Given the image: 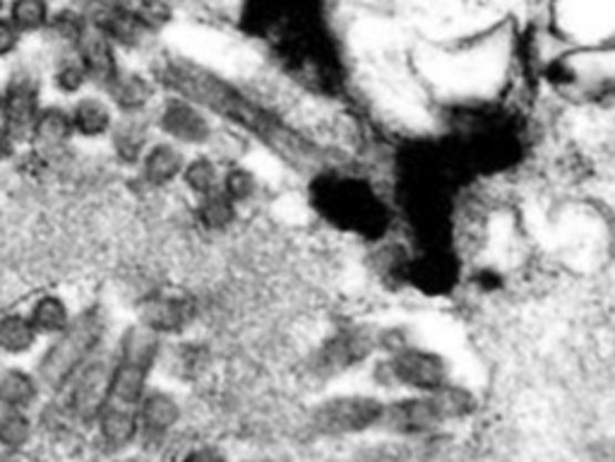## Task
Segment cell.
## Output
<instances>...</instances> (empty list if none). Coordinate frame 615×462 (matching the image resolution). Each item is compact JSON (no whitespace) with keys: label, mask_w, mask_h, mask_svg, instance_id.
Segmentation results:
<instances>
[{"label":"cell","mask_w":615,"mask_h":462,"mask_svg":"<svg viewBox=\"0 0 615 462\" xmlns=\"http://www.w3.org/2000/svg\"><path fill=\"white\" fill-rule=\"evenodd\" d=\"M160 80L171 92L205 109L207 114H217L219 119L238 125L240 131L250 133L296 170H318L322 164V152L308 137L294 133L265 106L253 102L248 94H243L232 82L209 73V70L188 61H168L160 70Z\"/></svg>","instance_id":"1"},{"label":"cell","mask_w":615,"mask_h":462,"mask_svg":"<svg viewBox=\"0 0 615 462\" xmlns=\"http://www.w3.org/2000/svg\"><path fill=\"white\" fill-rule=\"evenodd\" d=\"M310 201L318 215L339 232L378 242L390 229L392 213L388 203L359 176L318 172L310 184Z\"/></svg>","instance_id":"2"},{"label":"cell","mask_w":615,"mask_h":462,"mask_svg":"<svg viewBox=\"0 0 615 462\" xmlns=\"http://www.w3.org/2000/svg\"><path fill=\"white\" fill-rule=\"evenodd\" d=\"M109 311L102 304L75 308L70 326L39 347L34 373L49 393H61L70 378L84 367L96 352H102L109 340Z\"/></svg>","instance_id":"3"},{"label":"cell","mask_w":615,"mask_h":462,"mask_svg":"<svg viewBox=\"0 0 615 462\" xmlns=\"http://www.w3.org/2000/svg\"><path fill=\"white\" fill-rule=\"evenodd\" d=\"M3 88V104H0V129L20 150L30 145L32 125L44 106V78L37 68L27 63H16L10 68Z\"/></svg>","instance_id":"4"},{"label":"cell","mask_w":615,"mask_h":462,"mask_svg":"<svg viewBox=\"0 0 615 462\" xmlns=\"http://www.w3.org/2000/svg\"><path fill=\"white\" fill-rule=\"evenodd\" d=\"M111 373L113 355L111 347L106 345L102 352H96L84 367H80L61 390L65 396V412L82 424H94V419L109 402Z\"/></svg>","instance_id":"5"},{"label":"cell","mask_w":615,"mask_h":462,"mask_svg":"<svg viewBox=\"0 0 615 462\" xmlns=\"http://www.w3.org/2000/svg\"><path fill=\"white\" fill-rule=\"evenodd\" d=\"M378 376L382 383H394L426 396L450 383V367L445 357L433 349L409 345L402 352L388 355V359L378 363Z\"/></svg>","instance_id":"6"},{"label":"cell","mask_w":615,"mask_h":462,"mask_svg":"<svg viewBox=\"0 0 615 462\" xmlns=\"http://www.w3.org/2000/svg\"><path fill=\"white\" fill-rule=\"evenodd\" d=\"M382 402L370 396H339L320 402L310 414L312 431L322 437H351L380 424Z\"/></svg>","instance_id":"7"},{"label":"cell","mask_w":615,"mask_h":462,"mask_svg":"<svg viewBox=\"0 0 615 462\" xmlns=\"http://www.w3.org/2000/svg\"><path fill=\"white\" fill-rule=\"evenodd\" d=\"M156 129L178 147H203L212 140V121L205 109L174 94L156 111Z\"/></svg>","instance_id":"8"},{"label":"cell","mask_w":615,"mask_h":462,"mask_svg":"<svg viewBox=\"0 0 615 462\" xmlns=\"http://www.w3.org/2000/svg\"><path fill=\"white\" fill-rule=\"evenodd\" d=\"M404 283L419 291L448 294L460 283V263L445 246L423 248L417 258H409L404 265Z\"/></svg>","instance_id":"9"},{"label":"cell","mask_w":615,"mask_h":462,"mask_svg":"<svg viewBox=\"0 0 615 462\" xmlns=\"http://www.w3.org/2000/svg\"><path fill=\"white\" fill-rule=\"evenodd\" d=\"M75 55L80 59L84 73L90 78V85L102 92L109 82L113 80V75L121 70L119 63V49L111 44V41L96 30V27L90 22L88 30L82 32V37L78 39L75 44Z\"/></svg>","instance_id":"10"},{"label":"cell","mask_w":615,"mask_h":462,"mask_svg":"<svg viewBox=\"0 0 615 462\" xmlns=\"http://www.w3.org/2000/svg\"><path fill=\"white\" fill-rule=\"evenodd\" d=\"M380 424L394 433H402V437H413V433L433 431L442 422L431 396L421 393V396L382 404Z\"/></svg>","instance_id":"11"},{"label":"cell","mask_w":615,"mask_h":462,"mask_svg":"<svg viewBox=\"0 0 615 462\" xmlns=\"http://www.w3.org/2000/svg\"><path fill=\"white\" fill-rule=\"evenodd\" d=\"M185 160L188 157H185L183 147L174 145L171 140H154V143L147 147V152L142 154L135 172L147 188L160 191L181 181Z\"/></svg>","instance_id":"12"},{"label":"cell","mask_w":615,"mask_h":462,"mask_svg":"<svg viewBox=\"0 0 615 462\" xmlns=\"http://www.w3.org/2000/svg\"><path fill=\"white\" fill-rule=\"evenodd\" d=\"M68 114H70V123H73V133L75 140H88V143H94V140H106L113 123H116V111L106 102V96L99 92H84L80 96H75L73 102L68 104Z\"/></svg>","instance_id":"13"},{"label":"cell","mask_w":615,"mask_h":462,"mask_svg":"<svg viewBox=\"0 0 615 462\" xmlns=\"http://www.w3.org/2000/svg\"><path fill=\"white\" fill-rule=\"evenodd\" d=\"M73 140H75V133H73V123H70L68 104L49 102L41 106L30 133V147L37 154L53 157V154H63L70 145H73Z\"/></svg>","instance_id":"14"},{"label":"cell","mask_w":615,"mask_h":462,"mask_svg":"<svg viewBox=\"0 0 615 462\" xmlns=\"http://www.w3.org/2000/svg\"><path fill=\"white\" fill-rule=\"evenodd\" d=\"M195 318L193 301L185 297H174V294H156L150 297L140 308V320L145 328L166 338V335H178L191 326Z\"/></svg>","instance_id":"15"},{"label":"cell","mask_w":615,"mask_h":462,"mask_svg":"<svg viewBox=\"0 0 615 462\" xmlns=\"http://www.w3.org/2000/svg\"><path fill=\"white\" fill-rule=\"evenodd\" d=\"M102 94L116 111V116H142L154 100V85L145 75L121 65Z\"/></svg>","instance_id":"16"},{"label":"cell","mask_w":615,"mask_h":462,"mask_svg":"<svg viewBox=\"0 0 615 462\" xmlns=\"http://www.w3.org/2000/svg\"><path fill=\"white\" fill-rule=\"evenodd\" d=\"M373 347H376V335H370L361 328L339 330L335 338L327 340L325 347L320 349L318 369L325 373L347 371L353 367V363L366 359Z\"/></svg>","instance_id":"17"},{"label":"cell","mask_w":615,"mask_h":462,"mask_svg":"<svg viewBox=\"0 0 615 462\" xmlns=\"http://www.w3.org/2000/svg\"><path fill=\"white\" fill-rule=\"evenodd\" d=\"M106 140L111 145L113 160H116L121 166H127V170H135L142 160V154H145L147 147L154 143L152 125L145 119V114L119 116Z\"/></svg>","instance_id":"18"},{"label":"cell","mask_w":615,"mask_h":462,"mask_svg":"<svg viewBox=\"0 0 615 462\" xmlns=\"http://www.w3.org/2000/svg\"><path fill=\"white\" fill-rule=\"evenodd\" d=\"M24 314L30 318V324L34 326L41 342H47L70 326V320L75 316V308L61 291L47 289L34 294V297L27 301Z\"/></svg>","instance_id":"19"},{"label":"cell","mask_w":615,"mask_h":462,"mask_svg":"<svg viewBox=\"0 0 615 462\" xmlns=\"http://www.w3.org/2000/svg\"><path fill=\"white\" fill-rule=\"evenodd\" d=\"M41 338L27 318L24 308L0 311V359H24L39 352Z\"/></svg>","instance_id":"20"},{"label":"cell","mask_w":615,"mask_h":462,"mask_svg":"<svg viewBox=\"0 0 615 462\" xmlns=\"http://www.w3.org/2000/svg\"><path fill=\"white\" fill-rule=\"evenodd\" d=\"M137 424L140 433L147 439H162L178 424L181 408L174 396H168L166 390H145L137 402Z\"/></svg>","instance_id":"21"},{"label":"cell","mask_w":615,"mask_h":462,"mask_svg":"<svg viewBox=\"0 0 615 462\" xmlns=\"http://www.w3.org/2000/svg\"><path fill=\"white\" fill-rule=\"evenodd\" d=\"M44 393L34 369H24L20 363H0V408L30 410L39 396Z\"/></svg>","instance_id":"22"},{"label":"cell","mask_w":615,"mask_h":462,"mask_svg":"<svg viewBox=\"0 0 615 462\" xmlns=\"http://www.w3.org/2000/svg\"><path fill=\"white\" fill-rule=\"evenodd\" d=\"M47 82L55 94L70 102H73L75 96L88 92V88H90V78H88V73H84V68L75 55V51L53 53L49 73H47Z\"/></svg>","instance_id":"23"},{"label":"cell","mask_w":615,"mask_h":462,"mask_svg":"<svg viewBox=\"0 0 615 462\" xmlns=\"http://www.w3.org/2000/svg\"><path fill=\"white\" fill-rule=\"evenodd\" d=\"M94 424L99 429V437H102V441L109 448H113V451H119V448L135 443V439L140 437V424H137L135 408L106 404V408L99 412V417L94 419Z\"/></svg>","instance_id":"24"},{"label":"cell","mask_w":615,"mask_h":462,"mask_svg":"<svg viewBox=\"0 0 615 462\" xmlns=\"http://www.w3.org/2000/svg\"><path fill=\"white\" fill-rule=\"evenodd\" d=\"M88 12L78 10V8H59L51 12V20L47 32L41 37H47L49 44L53 47V53L59 51H73L78 39L82 37V32L88 30Z\"/></svg>","instance_id":"25"},{"label":"cell","mask_w":615,"mask_h":462,"mask_svg":"<svg viewBox=\"0 0 615 462\" xmlns=\"http://www.w3.org/2000/svg\"><path fill=\"white\" fill-rule=\"evenodd\" d=\"M53 6L51 0H8L6 18L16 24V30L27 37H41L47 32Z\"/></svg>","instance_id":"26"},{"label":"cell","mask_w":615,"mask_h":462,"mask_svg":"<svg viewBox=\"0 0 615 462\" xmlns=\"http://www.w3.org/2000/svg\"><path fill=\"white\" fill-rule=\"evenodd\" d=\"M236 209H238V205L228 201L226 195L217 188V191L203 195V198H197L195 217L207 232H224L236 222Z\"/></svg>","instance_id":"27"},{"label":"cell","mask_w":615,"mask_h":462,"mask_svg":"<svg viewBox=\"0 0 615 462\" xmlns=\"http://www.w3.org/2000/svg\"><path fill=\"white\" fill-rule=\"evenodd\" d=\"M181 181H183V186L195 195V198H203V195L219 188L222 170L217 162L207 157V154H197V157H193V160H185Z\"/></svg>","instance_id":"28"},{"label":"cell","mask_w":615,"mask_h":462,"mask_svg":"<svg viewBox=\"0 0 615 462\" xmlns=\"http://www.w3.org/2000/svg\"><path fill=\"white\" fill-rule=\"evenodd\" d=\"M34 424L27 410L0 408V451L20 453L24 445H30Z\"/></svg>","instance_id":"29"},{"label":"cell","mask_w":615,"mask_h":462,"mask_svg":"<svg viewBox=\"0 0 615 462\" xmlns=\"http://www.w3.org/2000/svg\"><path fill=\"white\" fill-rule=\"evenodd\" d=\"M435 404L440 422H452V419H464L476 408L474 396L469 393L467 388L454 386V383H445L442 388L428 393Z\"/></svg>","instance_id":"30"},{"label":"cell","mask_w":615,"mask_h":462,"mask_svg":"<svg viewBox=\"0 0 615 462\" xmlns=\"http://www.w3.org/2000/svg\"><path fill=\"white\" fill-rule=\"evenodd\" d=\"M219 191L232 203L243 205V203H248L253 195L257 193V176H255L253 170H248V166L232 164V166H226V170L222 172Z\"/></svg>","instance_id":"31"},{"label":"cell","mask_w":615,"mask_h":462,"mask_svg":"<svg viewBox=\"0 0 615 462\" xmlns=\"http://www.w3.org/2000/svg\"><path fill=\"white\" fill-rule=\"evenodd\" d=\"M131 8L135 12V18L140 20V24L145 27L150 34L160 32L162 27H166L171 20V8L166 0H135Z\"/></svg>","instance_id":"32"},{"label":"cell","mask_w":615,"mask_h":462,"mask_svg":"<svg viewBox=\"0 0 615 462\" xmlns=\"http://www.w3.org/2000/svg\"><path fill=\"white\" fill-rule=\"evenodd\" d=\"M22 44H24V37L16 30V24H12L6 16H0V63L18 61Z\"/></svg>","instance_id":"33"},{"label":"cell","mask_w":615,"mask_h":462,"mask_svg":"<svg viewBox=\"0 0 615 462\" xmlns=\"http://www.w3.org/2000/svg\"><path fill=\"white\" fill-rule=\"evenodd\" d=\"M181 462H226V458L217 451V448L203 445V448H195L191 453H185Z\"/></svg>","instance_id":"34"},{"label":"cell","mask_w":615,"mask_h":462,"mask_svg":"<svg viewBox=\"0 0 615 462\" xmlns=\"http://www.w3.org/2000/svg\"><path fill=\"white\" fill-rule=\"evenodd\" d=\"M18 152H20V147L12 143L10 135L3 129H0V166H6L16 160Z\"/></svg>","instance_id":"35"},{"label":"cell","mask_w":615,"mask_h":462,"mask_svg":"<svg viewBox=\"0 0 615 462\" xmlns=\"http://www.w3.org/2000/svg\"><path fill=\"white\" fill-rule=\"evenodd\" d=\"M0 462H20V458L16 453H8V451H0Z\"/></svg>","instance_id":"36"},{"label":"cell","mask_w":615,"mask_h":462,"mask_svg":"<svg viewBox=\"0 0 615 462\" xmlns=\"http://www.w3.org/2000/svg\"><path fill=\"white\" fill-rule=\"evenodd\" d=\"M6 6H8V0H0V16H6Z\"/></svg>","instance_id":"37"},{"label":"cell","mask_w":615,"mask_h":462,"mask_svg":"<svg viewBox=\"0 0 615 462\" xmlns=\"http://www.w3.org/2000/svg\"><path fill=\"white\" fill-rule=\"evenodd\" d=\"M116 3H123V6H133L135 0H116Z\"/></svg>","instance_id":"38"},{"label":"cell","mask_w":615,"mask_h":462,"mask_svg":"<svg viewBox=\"0 0 615 462\" xmlns=\"http://www.w3.org/2000/svg\"><path fill=\"white\" fill-rule=\"evenodd\" d=\"M0 104H3V88H0Z\"/></svg>","instance_id":"39"},{"label":"cell","mask_w":615,"mask_h":462,"mask_svg":"<svg viewBox=\"0 0 615 462\" xmlns=\"http://www.w3.org/2000/svg\"><path fill=\"white\" fill-rule=\"evenodd\" d=\"M248 462H267V460H248Z\"/></svg>","instance_id":"40"}]
</instances>
